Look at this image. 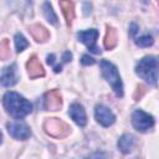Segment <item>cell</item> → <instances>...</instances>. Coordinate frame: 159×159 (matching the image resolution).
<instances>
[{
  "mask_svg": "<svg viewBox=\"0 0 159 159\" xmlns=\"http://www.w3.org/2000/svg\"><path fill=\"white\" fill-rule=\"evenodd\" d=\"M2 104L9 114L15 118H24L32 111V104L16 92H6L2 97Z\"/></svg>",
  "mask_w": 159,
  "mask_h": 159,
  "instance_id": "cell-1",
  "label": "cell"
},
{
  "mask_svg": "<svg viewBox=\"0 0 159 159\" xmlns=\"http://www.w3.org/2000/svg\"><path fill=\"white\" fill-rule=\"evenodd\" d=\"M135 73L150 84H157L158 80V60L155 56L143 57L135 66Z\"/></svg>",
  "mask_w": 159,
  "mask_h": 159,
  "instance_id": "cell-2",
  "label": "cell"
},
{
  "mask_svg": "<svg viewBox=\"0 0 159 159\" xmlns=\"http://www.w3.org/2000/svg\"><path fill=\"white\" fill-rule=\"evenodd\" d=\"M99 65H101L102 76L112 86V88H113L114 93L117 94V97H122L123 96V83H122V80H120V76L118 73L117 67L112 62H109L107 60H102Z\"/></svg>",
  "mask_w": 159,
  "mask_h": 159,
  "instance_id": "cell-3",
  "label": "cell"
},
{
  "mask_svg": "<svg viewBox=\"0 0 159 159\" xmlns=\"http://www.w3.org/2000/svg\"><path fill=\"white\" fill-rule=\"evenodd\" d=\"M43 129L50 137L56 139H63L71 133V127L60 118H46Z\"/></svg>",
  "mask_w": 159,
  "mask_h": 159,
  "instance_id": "cell-4",
  "label": "cell"
},
{
  "mask_svg": "<svg viewBox=\"0 0 159 159\" xmlns=\"http://www.w3.org/2000/svg\"><path fill=\"white\" fill-rule=\"evenodd\" d=\"M132 123H133V127L137 130H139V132H147L150 128H153V125H154V118L149 113H147V112H144L142 109H137L132 114Z\"/></svg>",
  "mask_w": 159,
  "mask_h": 159,
  "instance_id": "cell-5",
  "label": "cell"
},
{
  "mask_svg": "<svg viewBox=\"0 0 159 159\" xmlns=\"http://www.w3.org/2000/svg\"><path fill=\"white\" fill-rule=\"evenodd\" d=\"M6 129H7L9 134L17 140H26L31 135L30 127L25 122H21V120H12V122L7 123Z\"/></svg>",
  "mask_w": 159,
  "mask_h": 159,
  "instance_id": "cell-6",
  "label": "cell"
},
{
  "mask_svg": "<svg viewBox=\"0 0 159 159\" xmlns=\"http://www.w3.org/2000/svg\"><path fill=\"white\" fill-rule=\"evenodd\" d=\"M78 40L84 43L88 50L93 53H101V50L96 46L97 39H98V31L96 29H89V30H84V31H80L77 34Z\"/></svg>",
  "mask_w": 159,
  "mask_h": 159,
  "instance_id": "cell-7",
  "label": "cell"
},
{
  "mask_svg": "<svg viewBox=\"0 0 159 159\" xmlns=\"http://www.w3.org/2000/svg\"><path fill=\"white\" fill-rule=\"evenodd\" d=\"M94 118L103 127H109L116 122V116L113 114V112L108 107H106L103 104H97L96 106V108H94Z\"/></svg>",
  "mask_w": 159,
  "mask_h": 159,
  "instance_id": "cell-8",
  "label": "cell"
},
{
  "mask_svg": "<svg viewBox=\"0 0 159 159\" xmlns=\"http://www.w3.org/2000/svg\"><path fill=\"white\" fill-rule=\"evenodd\" d=\"M62 106V97L60 91L50 89L43 96V108L46 111H58Z\"/></svg>",
  "mask_w": 159,
  "mask_h": 159,
  "instance_id": "cell-9",
  "label": "cell"
},
{
  "mask_svg": "<svg viewBox=\"0 0 159 159\" xmlns=\"http://www.w3.org/2000/svg\"><path fill=\"white\" fill-rule=\"evenodd\" d=\"M26 70H27V75L31 80L40 78V77L45 76V68L36 55H32L29 58V61L26 62Z\"/></svg>",
  "mask_w": 159,
  "mask_h": 159,
  "instance_id": "cell-10",
  "label": "cell"
},
{
  "mask_svg": "<svg viewBox=\"0 0 159 159\" xmlns=\"http://www.w3.org/2000/svg\"><path fill=\"white\" fill-rule=\"evenodd\" d=\"M68 114L70 117L75 120V123L80 127H84L87 123V116H86V111L83 108L82 104L80 103H72L68 109Z\"/></svg>",
  "mask_w": 159,
  "mask_h": 159,
  "instance_id": "cell-11",
  "label": "cell"
},
{
  "mask_svg": "<svg viewBox=\"0 0 159 159\" xmlns=\"http://www.w3.org/2000/svg\"><path fill=\"white\" fill-rule=\"evenodd\" d=\"M16 82H17V70H16V65L12 63L2 70V73L0 76V83L4 87H11Z\"/></svg>",
  "mask_w": 159,
  "mask_h": 159,
  "instance_id": "cell-12",
  "label": "cell"
},
{
  "mask_svg": "<svg viewBox=\"0 0 159 159\" xmlns=\"http://www.w3.org/2000/svg\"><path fill=\"white\" fill-rule=\"evenodd\" d=\"M29 31H30L31 36L35 39V41H37V42H45V41H47V40L50 39V32H48V30H47L45 26L40 25V24H34V25H31V26L29 27Z\"/></svg>",
  "mask_w": 159,
  "mask_h": 159,
  "instance_id": "cell-13",
  "label": "cell"
},
{
  "mask_svg": "<svg viewBox=\"0 0 159 159\" xmlns=\"http://www.w3.org/2000/svg\"><path fill=\"white\" fill-rule=\"evenodd\" d=\"M58 5L62 10V14L65 16L67 26H71L73 19H75V4L72 1H68V0H62L58 2Z\"/></svg>",
  "mask_w": 159,
  "mask_h": 159,
  "instance_id": "cell-14",
  "label": "cell"
},
{
  "mask_svg": "<svg viewBox=\"0 0 159 159\" xmlns=\"http://www.w3.org/2000/svg\"><path fill=\"white\" fill-rule=\"evenodd\" d=\"M103 43H104V47L107 50H113L117 46V43H118V35H117V31H116L114 27L107 26V31H106V36H104Z\"/></svg>",
  "mask_w": 159,
  "mask_h": 159,
  "instance_id": "cell-15",
  "label": "cell"
},
{
  "mask_svg": "<svg viewBox=\"0 0 159 159\" xmlns=\"http://www.w3.org/2000/svg\"><path fill=\"white\" fill-rule=\"evenodd\" d=\"M117 145H118V149L123 154H128L133 149V145H134V138H133V135H130V134H123L118 139Z\"/></svg>",
  "mask_w": 159,
  "mask_h": 159,
  "instance_id": "cell-16",
  "label": "cell"
},
{
  "mask_svg": "<svg viewBox=\"0 0 159 159\" xmlns=\"http://www.w3.org/2000/svg\"><path fill=\"white\" fill-rule=\"evenodd\" d=\"M42 10H43V15H45L46 20L52 25H57V16H56V14H55V11H53V9L48 1L43 2Z\"/></svg>",
  "mask_w": 159,
  "mask_h": 159,
  "instance_id": "cell-17",
  "label": "cell"
},
{
  "mask_svg": "<svg viewBox=\"0 0 159 159\" xmlns=\"http://www.w3.org/2000/svg\"><path fill=\"white\" fill-rule=\"evenodd\" d=\"M11 56V51H10V43L7 39H4L0 41V60L5 61L9 60Z\"/></svg>",
  "mask_w": 159,
  "mask_h": 159,
  "instance_id": "cell-18",
  "label": "cell"
},
{
  "mask_svg": "<svg viewBox=\"0 0 159 159\" xmlns=\"http://www.w3.org/2000/svg\"><path fill=\"white\" fill-rule=\"evenodd\" d=\"M14 40H15V47H16V51H17V52H22V51L29 46L27 40H26L25 36H24L22 34H20V32L15 35Z\"/></svg>",
  "mask_w": 159,
  "mask_h": 159,
  "instance_id": "cell-19",
  "label": "cell"
},
{
  "mask_svg": "<svg viewBox=\"0 0 159 159\" xmlns=\"http://www.w3.org/2000/svg\"><path fill=\"white\" fill-rule=\"evenodd\" d=\"M153 42H154V40H153L152 35H144V36L135 39V45L139 47H149L153 45Z\"/></svg>",
  "mask_w": 159,
  "mask_h": 159,
  "instance_id": "cell-20",
  "label": "cell"
},
{
  "mask_svg": "<svg viewBox=\"0 0 159 159\" xmlns=\"http://www.w3.org/2000/svg\"><path fill=\"white\" fill-rule=\"evenodd\" d=\"M144 93H145V87L142 86V84H138V86H137V89H135V92H134V96H133L134 101H139V99L143 97Z\"/></svg>",
  "mask_w": 159,
  "mask_h": 159,
  "instance_id": "cell-21",
  "label": "cell"
},
{
  "mask_svg": "<svg viewBox=\"0 0 159 159\" xmlns=\"http://www.w3.org/2000/svg\"><path fill=\"white\" fill-rule=\"evenodd\" d=\"M81 62H82V65H84V66H88V65H94V58H92V57H89L88 55H83L82 56V60H81Z\"/></svg>",
  "mask_w": 159,
  "mask_h": 159,
  "instance_id": "cell-22",
  "label": "cell"
},
{
  "mask_svg": "<svg viewBox=\"0 0 159 159\" xmlns=\"http://www.w3.org/2000/svg\"><path fill=\"white\" fill-rule=\"evenodd\" d=\"M86 159H107V157H106V154L102 153V152H96V153L91 154L89 157H87Z\"/></svg>",
  "mask_w": 159,
  "mask_h": 159,
  "instance_id": "cell-23",
  "label": "cell"
},
{
  "mask_svg": "<svg viewBox=\"0 0 159 159\" xmlns=\"http://www.w3.org/2000/svg\"><path fill=\"white\" fill-rule=\"evenodd\" d=\"M138 30H139V27H138V25L137 24H130V27H129V35L130 36H134L137 32H138Z\"/></svg>",
  "mask_w": 159,
  "mask_h": 159,
  "instance_id": "cell-24",
  "label": "cell"
},
{
  "mask_svg": "<svg viewBox=\"0 0 159 159\" xmlns=\"http://www.w3.org/2000/svg\"><path fill=\"white\" fill-rule=\"evenodd\" d=\"M1 140H2V134H1V132H0V143H1Z\"/></svg>",
  "mask_w": 159,
  "mask_h": 159,
  "instance_id": "cell-25",
  "label": "cell"
}]
</instances>
